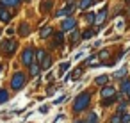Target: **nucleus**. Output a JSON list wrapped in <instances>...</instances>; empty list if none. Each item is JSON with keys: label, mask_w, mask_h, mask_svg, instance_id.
Instances as JSON below:
<instances>
[{"label": "nucleus", "mask_w": 130, "mask_h": 123, "mask_svg": "<svg viewBox=\"0 0 130 123\" xmlns=\"http://www.w3.org/2000/svg\"><path fill=\"white\" fill-rule=\"evenodd\" d=\"M89 100H91L89 93H80V95L77 96L75 103H73V112H82V111L89 105Z\"/></svg>", "instance_id": "f257e3e1"}, {"label": "nucleus", "mask_w": 130, "mask_h": 123, "mask_svg": "<svg viewBox=\"0 0 130 123\" xmlns=\"http://www.w3.org/2000/svg\"><path fill=\"white\" fill-rule=\"evenodd\" d=\"M23 86H25V75H23V73H20V71H18V73H14V75H13V79H11V87L16 91V89H22Z\"/></svg>", "instance_id": "f03ea898"}, {"label": "nucleus", "mask_w": 130, "mask_h": 123, "mask_svg": "<svg viewBox=\"0 0 130 123\" xmlns=\"http://www.w3.org/2000/svg\"><path fill=\"white\" fill-rule=\"evenodd\" d=\"M0 50H2L4 54H13V52L16 50V43H14V39H6L2 45H0Z\"/></svg>", "instance_id": "7ed1b4c3"}, {"label": "nucleus", "mask_w": 130, "mask_h": 123, "mask_svg": "<svg viewBox=\"0 0 130 123\" xmlns=\"http://www.w3.org/2000/svg\"><path fill=\"white\" fill-rule=\"evenodd\" d=\"M22 63H23L25 66H30V64L34 63V52H32L30 48H27V50L22 54Z\"/></svg>", "instance_id": "20e7f679"}, {"label": "nucleus", "mask_w": 130, "mask_h": 123, "mask_svg": "<svg viewBox=\"0 0 130 123\" xmlns=\"http://www.w3.org/2000/svg\"><path fill=\"white\" fill-rule=\"evenodd\" d=\"M73 11H75V4H73V2H68V6H66V7H62L61 11H57V18L68 16V14H71Z\"/></svg>", "instance_id": "39448f33"}, {"label": "nucleus", "mask_w": 130, "mask_h": 123, "mask_svg": "<svg viewBox=\"0 0 130 123\" xmlns=\"http://www.w3.org/2000/svg\"><path fill=\"white\" fill-rule=\"evenodd\" d=\"M75 27H77V22H75L73 18H66V20L62 22V25H61L62 30H73Z\"/></svg>", "instance_id": "423d86ee"}, {"label": "nucleus", "mask_w": 130, "mask_h": 123, "mask_svg": "<svg viewBox=\"0 0 130 123\" xmlns=\"http://www.w3.org/2000/svg\"><path fill=\"white\" fill-rule=\"evenodd\" d=\"M105 16H107V7H103L98 14H96V18H94V23L96 25H102L103 23V20H105Z\"/></svg>", "instance_id": "0eeeda50"}, {"label": "nucleus", "mask_w": 130, "mask_h": 123, "mask_svg": "<svg viewBox=\"0 0 130 123\" xmlns=\"http://www.w3.org/2000/svg\"><path fill=\"white\" fill-rule=\"evenodd\" d=\"M100 96H103V98L116 96V89H114V87H103V89H102V93H100Z\"/></svg>", "instance_id": "6e6552de"}, {"label": "nucleus", "mask_w": 130, "mask_h": 123, "mask_svg": "<svg viewBox=\"0 0 130 123\" xmlns=\"http://www.w3.org/2000/svg\"><path fill=\"white\" fill-rule=\"evenodd\" d=\"M18 4H20V0H0L2 7H16Z\"/></svg>", "instance_id": "1a4fd4ad"}, {"label": "nucleus", "mask_w": 130, "mask_h": 123, "mask_svg": "<svg viewBox=\"0 0 130 123\" xmlns=\"http://www.w3.org/2000/svg\"><path fill=\"white\" fill-rule=\"evenodd\" d=\"M0 20H2L4 23H7V22L11 20V13H7V11H4V9H0Z\"/></svg>", "instance_id": "9d476101"}, {"label": "nucleus", "mask_w": 130, "mask_h": 123, "mask_svg": "<svg viewBox=\"0 0 130 123\" xmlns=\"http://www.w3.org/2000/svg\"><path fill=\"white\" fill-rule=\"evenodd\" d=\"M94 2H96V0H80L78 7H80V9H87V7H89V6H93Z\"/></svg>", "instance_id": "9b49d317"}, {"label": "nucleus", "mask_w": 130, "mask_h": 123, "mask_svg": "<svg viewBox=\"0 0 130 123\" xmlns=\"http://www.w3.org/2000/svg\"><path fill=\"white\" fill-rule=\"evenodd\" d=\"M107 80H109V77H107V75H100V77H96V79H94V82H96L98 86H105V84H107Z\"/></svg>", "instance_id": "f8f14e48"}, {"label": "nucleus", "mask_w": 130, "mask_h": 123, "mask_svg": "<svg viewBox=\"0 0 130 123\" xmlns=\"http://www.w3.org/2000/svg\"><path fill=\"white\" fill-rule=\"evenodd\" d=\"M50 34H52V27H45V29H43V30L39 32V36H41V39H46V38H48Z\"/></svg>", "instance_id": "ddd939ff"}, {"label": "nucleus", "mask_w": 130, "mask_h": 123, "mask_svg": "<svg viewBox=\"0 0 130 123\" xmlns=\"http://www.w3.org/2000/svg\"><path fill=\"white\" fill-rule=\"evenodd\" d=\"M100 61V57L98 55H91L89 59H86V66H93V64H96Z\"/></svg>", "instance_id": "4468645a"}, {"label": "nucleus", "mask_w": 130, "mask_h": 123, "mask_svg": "<svg viewBox=\"0 0 130 123\" xmlns=\"http://www.w3.org/2000/svg\"><path fill=\"white\" fill-rule=\"evenodd\" d=\"M86 123H98V116H96L94 112H89V114H87V119H86Z\"/></svg>", "instance_id": "2eb2a0df"}, {"label": "nucleus", "mask_w": 130, "mask_h": 123, "mask_svg": "<svg viewBox=\"0 0 130 123\" xmlns=\"http://www.w3.org/2000/svg\"><path fill=\"white\" fill-rule=\"evenodd\" d=\"M29 32H30L29 25H27V23H22V25H20V34H22V36H27Z\"/></svg>", "instance_id": "dca6fc26"}, {"label": "nucleus", "mask_w": 130, "mask_h": 123, "mask_svg": "<svg viewBox=\"0 0 130 123\" xmlns=\"http://www.w3.org/2000/svg\"><path fill=\"white\" fill-rule=\"evenodd\" d=\"M80 75H82V68H77V70H75V71H73L68 79H70V80H75V79H78Z\"/></svg>", "instance_id": "f3484780"}, {"label": "nucleus", "mask_w": 130, "mask_h": 123, "mask_svg": "<svg viewBox=\"0 0 130 123\" xmlns=\"http://www.w3.org/2000/svg\"><path fill=\"white\" fill-rule=\"evenodd\" d=\"M7 98H9V96H7V91H6V89H0V103H6Z\"/></svg>", "instance_id": "a211bd4d"}, {"label": "nucleus", "mask_w": 130, "mask_h": 123, "mask_svg": "<svg viewBox=\"0 0 130 123\" xmlns=\"http://www.w3.org/2000/svg\"><path fill=\"white\" fill-rule=\"evenodd\" d=\"M71 39H73V41H71V45H77V43L80 41V34H78V32H77L75 29H73V34H71Z\"/></svg>", "instance_id": "6ab92c4d"}, {"label": "nucleus", "mask_w": 130, "mask_h": 123, "mask_svg": "<svg viewBox=\"0 0 130 123\" xmlns=\"http://www.w3.org/2000/svg\"><path fill=\"white\" fill-rule=\"evenodd\" d=\"M62 39H64V38H62V32H57V34H55V39H54V45H57V47L62 45Z\"/></svg>", "instance_id": "aec40b11"}, {"label": "nucleus", "mask_w": 130, "mask_h": 123, "mask_svg": "<svg viewBox=\"0 0 130 123\" xmlns=\"http://www.w3.org/2000/svg\"><path fill=\"white\" fill-rule=\"evenodd\" d=\"M45 57H46V52H43V50H38V52H36V59H38L39 63H43Z\"/></svg>", "instance_id": "412c9836"}, {"label": "nucleus", "mask_w": 130, "mask_h": 123, "mask_svg": "<svg viewBox=\"0 0 130 123\" xmlns=\"http://www.w3.org/2000/svg\"><path fill=\"white\" fill-rule=\"evenodd\" d=\"M50 66H52V59L50 57H45L43 59V70H48Z\"/></svg>", "instance_id": "4be33fe9"}, {"label": "nucleus", "mask_w": 130, "mask_h": 123, "mask_svg": "<svg viewBox=\"0 0 130 123\" xmlns=\"http://www.w3.org/2000/svg\"><path fill=\"white\" fill-rule=\"evenodd\" d=\"M39 73V64H30V75H38Z\"/></svg>", "instance_id": "5701e85b"}, {"label": "nucleus", "mask_w": 130, "mask_h": 123, "mask_svg": "<svg viewBox=\"0 0 130 123\" xmlns=\"http://www.w3.org/2000/svg\"><path fill=\"white\" fill-rule=\"evenodd\" d=\"M52 6H54L52 2H43V4H41V11H50Z\"/></svg>", "instance_id": "b1692460"}, {"label": "nucleus", "mask_w": 130, "mask_h": 123, "mask_svg": "<svg viewBox=\"0 0 130 123\" xmlns=\"http://www.w3.org/2000/svg\"><path fill=\"white\" fill-rule=\"evenodd\" d=\"M94 18H96V16H94L93 13H87V14H86V22H87V23H94Z\"/></svg>", "instance_id": "393cba45"}, {"label": "nucleus", "mask_w": 130, "mask_h": 123, "mask_svg": "<svg viewBox=\"0 0 130 123\" xmlns=\"http://www.w3.org/2000/svg\"><path fill=\"white\" fill-rule=\"evenodd\" d=\"M126 70H128V68H121V70H118V71L114 73V77H116V79H119V77H123V75L126 73Z\"/></svg>", "instance_id": "a878e982"}, {"label": "nucleus", "mask_w": 130, "mask_h": 123, "mask_svg": "<svg viewBox=\"0 0 130 123\" xmlns=\"http://www.w3.org/2000/svg\"><path fill=\"white\" fill-rule=\"evenodd\" d=\"M98 57H100V59H105V57H109V52H107V50H102V52L98 54Z\"/></svg>", "instance_id": "bb28decb"}, {"label": "nucleus", "mask_w": 130, "mask_h": 123, "mask_svg": "<svg viewBox=\"0 0 130 123\" xmlns=\"http://www.w3.org/2000/svg\"><path fill=\"white\" fill-rule=\"evenodd\" d=\"M68 68H70V63H62V64H61V73H64Z\"/></svg>", "instance_id": "cd10ccee"}, {"label": "nucleus", "mask_w": 130, "mask_h": 123, "mask_svg": "<svg viewBox=\"0 0 130 123\" xmlns=\"http://www.w3.org/2000/svg\"><path fill=\"white\" fill-rule=\"evenodd\" d=\"M130 121V114H123L121 116V123H128Z\"/></svg>", "instance_id": "c85d7f7f"}, {"label": "nucleus", "mask_w": 130, "mask_h": 123, "mask_svg": "<svg viewBox=\"0 0 130 123\" xmlns=\"http://www.w3.org/2000/svg\"><path fill=\"white\" fill-rule=\"evenodd\" d=\"M93 36H94V32H93V30H87V32L84 34V39H89V38H93Z\"/></svg>", "instance_id": "c756f323"}, {"label": "nucleus", "mask_w": 130, "mask_h": 123, "mask_svg": "<svg viewBox=\"0 0 130 123\" xmlns=\"http://www.w3.org/2000/svg\"><path fill=\"white\" fill-rule=\"evenodd\" d=\"M110 123H121V116H119V114H116V116L112 118V121H110Z\"/></svg>", "instance_id": "7c9ffc66"}, {"label": "nucleus", "mask_w": 130, "mask_h": 123, "mask_svg": "<svg viewBox=\"0 0 130 123\" xmlns=\"http://www.w3.org/2000/svg\"><path fill=\"white\" fill-rule=\"evenodd\" d=\"M128 84H130V80H123V84H121V89H123V91H126Z\"/></svg>", "instance_id": "2f4dec72"}, {"label": "nucleus", "mask_w": 130, "mask_h": 123, "mask_svg": "<svg viewBox=\"0 0 130 123\" xmlns=\"http://www.w3.org/2000/svg\"><path fill=\"white\" fill-rule=\"evenodd\" d=\"M64 100H66V96H61V98H57V100H55V102H54V103H62V102H64Z\"/></svg>", "instance_id": "473e14b6"}, {"label": "nucleus", "mask_w": 130, "mask_h": 123, "mask_svg": "<svg viewBox=\"0 0 130 123\" xmlns=\"http://www.w3.org/2000/svg\"><path fill=\"white\" fill-rule=\"evenodd\" d=\"M46 111H48V107H46V105H43V107H41V109H39V112H43V114H45V112H46Z\"/></svg>", "instance_id": "72a5a7b5"}, {"label": "nucleus", "mask_w": 130, "mask_h": 123, "mask_svg": "<svg viewBox=\"0 0 130 123\" xmlns=\"http://www.w3.org/2000/svg\"><path fill=\"white\" fill-rule=\"evenodd\" d=\"M125 93H126V95L130 96V84H128V87H126V91H125Z\"/></svg>", "instance_id": "f704fd0d"}, {"label": "nucleus", "mask_w": 130, "mask_h": 123, "mask_svg": "<svg viewBox=\"0 0 130 123\" xmlns=\"http://www.w3.org/2000/svg\"><path fill=\"white\" fill-rule=\"evenodd\" d=\"M77 123H82V121H77Z\"/></svg>", "instance_id": "c9c22d12"}, {"label": "nucleus", "mask_w": 130, "mask_h": 123, "mask_svg": "<svg viewBox=\"0 0 130 123\" xmlns=\"http://www.w3.org/2000/svg\"><path fill=\"white\" fill-rule=\"evenodd\" d=\"M128 11H130V9H128Z\"/></svg>", "instance_id": "e433bc0d"}]
</instances>
